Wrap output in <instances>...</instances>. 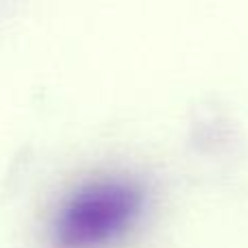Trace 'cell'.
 I'll return each instance as SVG.
<instances>
[{
	"label": "cell",
	"instance_id": "cell-1",
	"mask_svg": "<svg viewBox=\"0 0 248 248\" xmlns=\"http://www.w3.org/2000/svg\"><path fill=\"white\" fill-rule=\"evenodd\" d=\"M144 192L126 176H100L78 185L63 198L52 220L63 248H90L111 240L137 216Z\"/></svg>",
	"mask_w": 248,
	"mask_h": 248
}]
</instances>
